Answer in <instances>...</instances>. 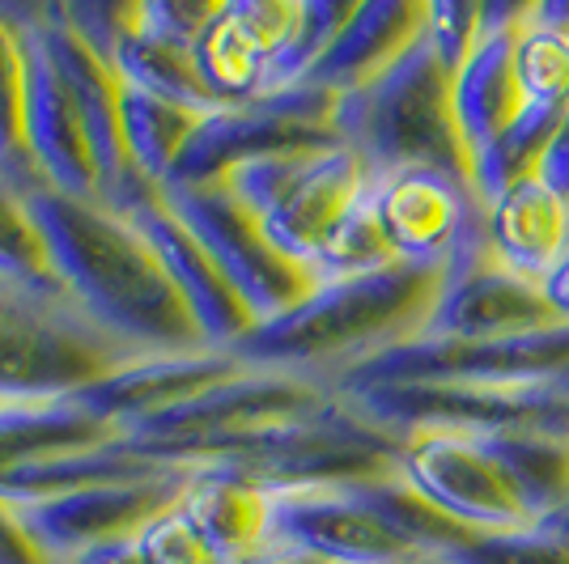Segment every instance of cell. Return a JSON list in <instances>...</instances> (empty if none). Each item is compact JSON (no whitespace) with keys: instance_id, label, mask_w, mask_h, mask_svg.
<instances>
[{"instance_id":"1","label":"cell","mask_w":569,"mask_h":564,"mask_svg":"<svg viewBox=\"0 0 569 564\" xmlns=\"http://www.w3.org/2000/svg\"><path fill=\"white\" fill-rule=\"evenodd\" d=\"M26 204L48 242L56 281L98 331L137 356L209 349L153 246L128 216L98 200H72L51 188L26 191Z\"/></svg>"},{"instance_id":"2","label":"cell","mask_w":569,"mask_h":564,"mask_svg":"<svg viewBox=\"0 0 569 564\" xmlns=\"http://www.w3.org/2000/svg\"><path fill=\"white\" fill-rule=\"evenodd\" d=\"M451 268L396 263L366 276L323 281L298 310L251 328L230 356L247 370H277L328 382L400 344L426 340Z\"/></svg>"},{"instance_id":"3","label":"cell","mask_w":569,"mask_h":564,"mask_svg":"<svg viewBox=\"0 0 569 564\" xmlns=\"http://www.w3.org/2000/svg\"><path fill=\"white\" fill-rule=\"evenodd\" d=\"M336 137L375 179L429 170L476 195V165L455 115V72L433 56L426 34L387 77L340 98Z\"/></svg>"},{"instance_id":"4","label":"cell","mask_w":569,"mask_h":564,"mask_svg":"<svg viewBox=\"0 0 569 564\" xmlns=\"http://www.w3.org/2000/svg\"><path fill=\"white\" fill-rule=\"evenodd\" d=\"M336 407H340V395L328 382L242 365L234 377L204 391L200 400L183 403L158 421L137 424L119 433L116 442L162 471H196L221 463L230 450L251 437L319 421Z\"/></svg>"},{"instance_id":"5","label":"cell","mask_w":569,"mask_h":564,"mask_svg":"<svg viewBox=\"0 0 569 564\" xmlns=\"http://www.w3.org/2000/svg\"><path fill=\"white\" fill-rule=\"evenodd\" d=\"M128 361L137 353L98 331L69 293L0 276V403L69 400Z\"/></svg>"},{"instance_id":"6","label":"cell","mask_w":569,"mask_h":564,"mask_svg":"<svg viewBox=\"0 0 569 564\" xmlns=\"http://www.w3.org/2000/svg\"><path fill=\"white\" fill-rule=\"evenodd\" d=\"M370 183L375 174L349 144L260 158L221 179V188L260 221L263 234L307 268L336 225L366 200Z\"/></svg>"},{"instance_id":"7","label":"cell","mask_w":569,"mask_h":564,"mask_svg":"<svg viewBox=\"0 0 569 564\" xmlns=\"http://www.w3.org/2000/svg\"><path fill=\"white\" fill-rule=\"evenodd\" d=\"M375 386H566L569 323L501 340H412L353 365L332 382L336 395Z\"/></svg>"},{"instance_id":"8","label":"cell","mask_w":569,"mask_h":564,"mask_svg":"<svg viewBox=\"0 0 569 564\" xmlns=\"http://www.w3.org/2000/svg\"><path fill=\"white\" fill-rule=\"evenodd\" d=\"M162 200L221 268V276L242 298V306L251 310L256 328L298 310L323 284L315 276V268L284 255L281 246L260 230V221L242 209L221 183L162 188Z\"/></svg>"},{"instance_id":"9","label":"cell","mask_w":569,"mask_h":564,"mask_svg":"<svg viewBox=\"0 0 569 564\" xmlns=\"http://www.w3.org/2000/svg\"><path fill=\"white\" fill-rule=\"evenodd\" d=\"M336 107H340V98L310 90V85L256 98L247 107H221L200 123L196 141L188 144V153L179 158L174 174L162 188H204V183H221L238 165L260 162V158L332 149L340 144Z\"/></svg>"},{"instance_id":"10","label":"cell","mask_w":569,"mask_h":564,"mask_svg":"<svg viewBox=\"0 0 569 564\" xmlns=\"http://www.w3.org/2000/svg\"><path fill=\"white\" fill-rule=\"evenodd\" d=\"M375 429H463V433H548L569 437L566 386H375L340 395Z\"/></svg>"},{"instance_id":"11","label":"cell","mask_w":569,"mask_h":564,"mask_svg":"<svg viewBox=\"0 0 569 564\" xmlns=\"http://www.w3.org/2000/svg\"><path fill=\"white\" fill-rule=\"evenodd\" d=\"M400 480L472 531H531L536 514L489 433L412 429L400 437Z\"/></svg>"},{"instance_id":"12","label":"cell","mask_w":569,"mask_h":564,"mask_svg":"<svg viewBox=\"0 0 569 564\" xmlns=\"http://www.w3.org/2000/svg\"><path fill=\"white\" fill-rule=\"evenodd\" d=\"M370 204L400 263L455 268L489 255V209L468 188L429 170L375 179Z\"/></svg>"},{"instance_id":"13","label":"cell","mask_w":569,"mask_h":564,"mask_svg":"<svg viewBox=\"0 0 569 564\" xmlns=\"http://www.w3.org/2000/svg\"><path fill=\"white\" fill-rule=\"evenodd\" d=\"M4 18L18 26L22 34V56H26V107H22V128H26V153L39 170V179L60 195L72 200H98V170L94 153L86 141L81 115L72 107V94L64 77L51 60L43 30H39V13L34 4H4Z\"/></svg>"},{"instance_id":"14","label":"cell","mask_w":569,"mask_h":564,"mask_svg":"<svg viewBox=\"0 0 569 564\" xmlns=\"http://www.w3.org/2000/svg\"><path fill=\"white\" fill-rule=\"evenodd\" d=\"M39 13V30H43V43H48L56 69L64 77L72 94V107L81 115L86 128V141L94 153L98 170V204H107L111 212H132L137 204H144L153 195V183H144L137 174V165L123 149V128H119V77L94 51L86 48L77 34L69 30L60 4H34Z\"/></svg>"},{"instance_id":"15","label":"cell","mask_w":569,"mask_h":564,"mask_svg":"<svg viewBox=\"0 0 569 564\" xmlns=\"http://www.w3.org/2000/svg\"><path fill=\"white\" fill-rule=\"evenodd\" d=\"M302 0H226L191 43V60L217 107L272 94V72L293 43Z\"/></svg>"},{"instance_id":"16","label":"cell","mask_w":569,"mask_h":564,"mask_svg":"<svg viewBox=\"0 0 569 564\" xmlns=\"http://www.w3.org/2000/svg\"><path fill=\"white\" fill-rule=\"evenodd\" d=\"M188 484V471H167L153 480H119L90 484L43 501L18 505L26 531L51 556V564H69L77 552L107 540L141 535L158 514H167Z\"/></svg>"},{"instance_id":"17","label":"cell","mask_w":569,"mask_h":564,"mask_svg":"<svg viewBox=\"0 0 569 564\" xmlns=\"http://www.w3.org/2000/svg\"><path fill=\"white\" fill-rule=\"evenodd\" d=\"M268 540L302 547L328 564H429V556L349 489L272 493Z\"/></svg>"},{"instance_id":"18","label":"cell","mask_w":569,"mask_h":564,"mask_svg":"<svg viewBox=\"0 0 569 564\" xmlns=\"http://www.w3.org/2000/svg\"><path fill=\"white\" fill-rule=\"evenodd\" d=\"M123 216L153 246L167 281L174 284L179 302H183V310H188L196 331H200V340L217 353H230L238 340L256 328V319H251V310L242 306V298L230 289V281L221 276V268L209 259V251L196 242V234L167 209L162 191H153L144 204H137Z\"/></svg>"},{"instance_id":"19","label":"cell","mask_w":569,"mask_h":564,"mask_svg":"<svg viewBox=\"0 0 569 564\" xmlns=\"http://www.w3.org/2000/svg\"><path fill=\"white\" fill-rule=\"evenodd\" d=\"M242 361L230 353H158V356H137L128 365H119L116 374L98 377L90 386H81L72 403H81L90 416L116 424L119 433L137 429L144 421H158L183 403L200 400L204 391L221 386L226 377H234Z\"/></svg>"},{"instance_id":"20","label":"cell","mask_w":569,"mask_h":564,"mask_svg":"<svg viewBox=\"0 0 569 564\" xmlns=\"http://www.w3.org/2000/svg\"><path fill=\"white\" fill-rule=\"evenodd\" d=\"M566 319L548 302L545 284L506 272L493 251L455 263L447 293L433 310L426 340H501L561 328Z\"/></svg>"},{"instance_id":"21","label":"cell","mask_w":569,"mask_h":564,"mask_svg":"<svg viewBox=\"0 0 569 564\" xmlns=\"http://www.w3.org/2000/svg\"><path fill=\"white\" fill-rule=\"evenodd\" d=\"M531 4H485V39L476 43L468 64L455 72V115L472 165L527 115V90L515 64V43Z\"/></svg>"},{"instance_id":"22","label":"cell","mask_w":569,"mask_h":564,"mask_svg":"<svg viewBox=\"0 0 569 564\" xmlns=\"http://www.w3.org/2000/svg\"><path fill=\"white\" fill-rule=\"evenodd\" d=\"M429 4L426 0H375L357 4L353 18L336 34L328 56L310 69L302 85L323 90L332 98H349L400 64L426 34Z\"/></svg>"},{"instance_id":"23","label":"cell","mask_w":569,"mask_h":564,"mask_svg":"<svg viewBox=\"0 0 569 564\" xmlns=\"http://www.w3.org/2000/svg\"><path fill=\"white\" fill-rule=\"evenodd\" d=\"M489 246L506 272L545 284L569 259V200L531 174L489 204Z\"/></svg>"},{"instance_id":"24","label":"cell","mask_w":569,"mask_h":564,"mask_svg":"<svg viewBox=\"0 0 569 564\" xmlns=\"http://www.w3.org/2000/svg\"><path fill=\"white\" fill-rule=\"evenodd\" d=\"M174 514L200 535L217 561L234 564L268 540L272 493H263L260 484H251L230 467H196L188 471Z\"/></svg>"},{"instance_id":"25","label":"cell","mask_w":569,"mask_h":564,"mask_svg":"<svg viewBox=\"0 0 569 564\" xmlns=\"http://www.w3.org/2000/svg\"><path fill=\"white\" fill-rule=\"evenodd\" d=\"M119 437L116 424L90 416L72 400L43 403H0V475L51 459H72L111 446Z\"/></svg>"},{"instance_id":"26","label":"cell","mask_w":569,"mask_h":564,"mask_svg":"<svg viewBox=\"0 0 569 564\" xmlns=\"http://www.w3.org/2000/svg\"><path fill=\"white\" fill-rule=\"evenodd\" d=\"M209 115L200 111H188L170 98H158L149 90H137V85H123L119 81V128H123V149L137 165L144 183L162 188L179 158L188 153V144L196 141L200 123Z\"/></svg>"},{"instance_id":"27","label":"cell","mask_w":569,"mask_h":564,"mask_svg":"<svg viewBox=\"0 0 569 564\" xmlns=\"http://www.w3.org/2000/svg\"><path fill=\"white\" fill-rule=\"evenodd\" d=\"M111 72H116L123 85H137V90H149V94L158 98H170V102H179L188 111H200V115L221 111L213 102V94L204 90L200 72H196L188 43H174V39H162V34L144 30L141 18H137V4H132L128 30L119 39Z\"/></svg>"},{"instance_id":"28","label":"cell","mask_w":569,"mask_h":564,"mask_svg":"<svg viewBox=\"0 0 569 564\" xmlns=\"http://www.w3.org/2000/svg\"><path fill=\"white\" fill-rule=\"evenodd\" d=\"M506 471L522 489L536 526H552L569 514V437L548 433H489Z\"/></svg>"},{"instance_id":"29","label":"cell","mask_w":569,"mask_h":564,"mask_svg":"<svg viewBox=\"0 0 569 564\" xmlns=\"http://www.w3.org/2000/svg\"><path fill=\"white\" fill-rule=\"evenodd\" d=\"M569 119V111H548V107H527V115L501 137L480 162H476V195L489 209L506 188H515L522 179L540 174L545 165L548 144L557 141L561 123Z\"/></svg>"},{"instance_id":"30","label":"cell","mask_w":569,"mask_h":564,"mask_svg":"<svg viewBox=\"0 0 569 564\" xmlns=\"http://www.w3.org/2000/svg\"><path fill=\"white\" fill-rule=\"evenodd\" d=\"M22 107H26L22 34H18V26L9 22L4 9H0V179L26 195V191L48 188V183L39 179V170H34L30 153H26Z\"/></svg>"},{"instance_id":"31","label":"cell","mask_w":569,"mask_h":564,"mask_svg":"<svg viewBox=\"0 0 569 564\" xmlns=\"http://www.w3.org/2000/svg\"><path fill=\"white\" fill-rule=\"evenodd\" d=\"M396 263L400 259H396L391 242L382 234L375 204H370V191H366V200L336 225L332 238L323 242V251L315 255L310 268H315L319 281H345V276H366V272H382V268H396Z\"/></svg>"},{"instance_id":"32","label":"cell","mask_w":569,"mask_h":564,"mask_svg":"<svg viewBox=\"0 0 569 564\" xmlns=\"http://www.w3.org/2000/svg\"><path fill=\"white\" fill-rule=\"evenodd\" d=\"M0 276L4 281L30 284V289H51L64 293L56 272H51L48 242L39 234V221L26 204L18 188H9L0 179Z\"/></svg>"},{"instance_id":"33","label":"cell","mask_w":569,"mask_h":564,"mask_svg":"<svg viewBox=\"0 0 569 564\" xmlns=\"http://www.w3.org/2000/svg\"><path fill=\"white\" fill-rule=\"evenodd\" d=\"M433 564H569V535L552 526L531 531H476Z\"/></svg>"},{"instance_id":"34","label":"cell","mask_w":569,"mask_h":564,"mask_svg":"<svg viewBox=\"0 0 569 564\" xmlns=\"http://www.w3.org/2000/svg\"><path fill=\"white\" fill-rule=\"evenodd\" d=\"M480 39H485V4H463V0H438V4H429L426 43L451 72H459L468 64V56L476 51Z\"/></svg>"},{"instance_id":"35","label":"cell","mask_w":569,"mask_h":564,"mask_svg":"<svg viewBox=\"0 0 569 564\" xmlns=\"http://www.w3.org/2000/svg\"><path fill=\"white\" fill-rule=\"evenodd\" d=\"M137 540H141L149 564H221L213 552L200 543V535L191 531L188 522L174 514V505H170L167 514L153 517Z\"/></svg>"},{"instance_id":"36","label":"cell","mask_w":569,"mask_h":564,"mask_svg":"<svg viewBox=\"0 0 569 564\" xmlns=\"http://www.w3.org/2000/svg\"><path fill=\"white\" fill-rule=\"evenodd\" d=\"M0 564H51V556L26 531L13 501H0Z\"/></svg>"},{"instance_id":"37","label":"cell","mask_w":569,"mask_h":564,"mask_svg":"<svg viewBox=\"0 0 569 564\" xmlns=\"http://www.w3.org/2000/svg\"><path fill=\"white\" fill-rule=\"evenodd\" d=\"M69 564H149V556H144L141 540H137V535H128V540L94 543V547L77 552Z\"/></svg>"},{"instance_id":"38","label":"cell","mask_w":569,"mask_h":564,"mask_svg":"<svg viewBox=\"0 0 569 564\" xmlns=\"http://www.w3.org/2000/svg\"><path fill=\"white\" fill-rule=\"evenodd\" d=\"M540 174H545L552 188L561 191L569 200V119L561 123V132H557V141L548 144L545 153V165H540Z\"/></svg>"},{"instance_id":"39","label":"cell","mask_w":569,"mask_h":564,"mask_svg":"<svg viewBox=\"0 0 569 564\" xmlns=\"http://www.w3.org/2000/svg\"><path fill=\"white\" fill-rule=\"evenodd\" d=\"M234 564H328L319 561V556H310L302 547H293V543H281V540H263L256 552H247L242 561Z\"/></svg>"},{"instance_id":"40","label":"cell","mask_w":569,"mask_h":564,"mask_svg":"<svg viewBox=\"0 0 569 564\" xmlns=\"http://www.w3.org/2000/svg\"><path fill=\"white\" fill-rule=\"evenodd\" d=\"M545 293H548V302L557 306V314H561V319L569 323V259L545 281Z\"/></svg>"},{"instance_id":"41","label":"cell","mask_w":569,"mask_h":564,"mask_svg":"<svg viewBox=\"0 0 569 564\" xmlns=\"http://www.w3.org/2000/svg\"><path fill=\"white\" fill-rule=\"evenodd\" d=\"M552 531H566V535H569V514H566V517H557V522H552Z\"/></svg>"}]
</instances>
